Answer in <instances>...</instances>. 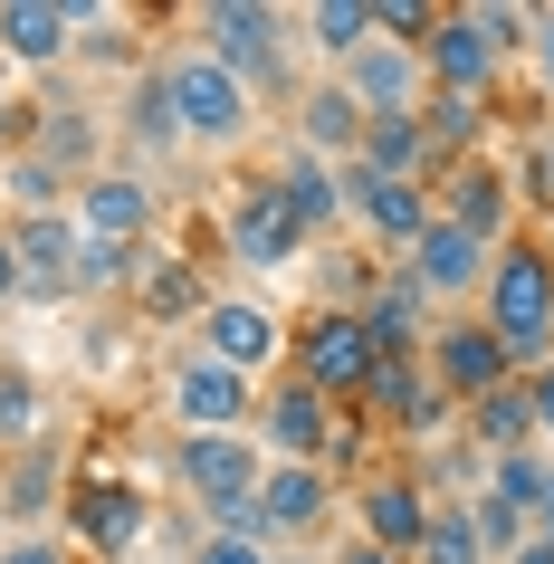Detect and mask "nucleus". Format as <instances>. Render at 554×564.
I'll return each mask as SVG.
<instances>
[{"mask_svg": "<svg viewBox=\"0 0 554 564\" xmlns=\"http://www.w3.org/2000/svg\"><path fill=\"white\" fill-rule=\"evenodd\" d=\"M345 96L363 106V116H421V96H431V77H421V48H392V39H373L363 58H345Z\"/></svg>", "mask_w": 554, "mask_h": 564, "instance_id": "18", "label": "nucleus"}, {"mask_svg": "<svg viewBox=\"0 0 554 564\" xmlns=\"http://www.w3.org/2000/svg\"><path fill=\"white\" fill-rule=\"evenodd\" d=\"M48 507H58V449L30 441L20 459H10V478H0V527H10V535H39Z\"/></svg>", "mask_w": 554, "mask_h": 564, "instance_id": "25", "label": "nucleus"}, {"mask_svg": "<svg viewBox=\"0 0 554 564\" xmlns=\"http://www.w3.org/2000/svg\"><path fill=\"white\" fill-rule=\"evenodd\" d=\"M488 259H497V249H478L459 220H431V230L411 239L402 278H411V288H421L431 306H459V297H478V288H488Z\"/></svg>", "mask_w": 554, "mask_h": 564, "instance_id": "9", "label": "nucleus"}, {"mask_svg": "<svg viewBox=\"0 0 554 564\" xmlns=\"http://www.w3.org/2000/svg\"><path fill=\"white\" fill-rule=\"evenodd\" d=\"M478 488H488V498H507L517 517H535V527H545V498H554V459H545V449H497Z\"/></svg>", "mask_w": 554, "mask_h": 564, "instance_id": "27", "label": "nucleus"}, {"mask_svg": "<svg viewBox=\"0 0 554 564\" xmlns=\"http://www.w3.org/2000/svg\"><path fill=\"white\" fill-rule=\"evenodd\" d=\"M163 77H173L182 144H210V153L249 144V124H259V96L239 87V77H230L220 58H210V48H173V58H163Z\"/></svg>", "mask_w": 554, "mask_h": 564, "instance_id": "2", "label": "nucleus"}, {"mask_svg": "<svg viewBox=\"0 0 554 564\" xmlns=\"http://www.w3.org/2000/svg\"><path fill=\"white\" fill-rule=\"evenodd\" d=\"M507 564H554V535L535 527V535H525V545H517V555H507Z\"/></svg>", "mask_w": 554, "mask_h": 564, "instance_id": "43", "label": "nucleus"}, {"mask_svg": "<svg viewBox=\"0 0 554 564\" xmlns=\"http://www.w3.org/2000/svg\"><path fill=\"white\" fill-rule=\"evenodd\" d=\"M345 202H354V220L373 230V249H392V259H411V239L439 220V202L421 182H373V173H354V163H345Z\"/></svg>", "mask_w": 554, "mask_h": 564, "instance_id": "16", "label": "nucleus"}, {"mask_svg": "<svg viewBox=\"0 0 554 564\" xmlns=\"http://www.w3.org/2000/svg\"><path fill=\"white\" fill-rule=\"evenodd\" d=\"M497 67H507V58L478 39V20H468V10H439V30L421 39V77H431V96H478V106H488Z\"/></svg>", "mask_w": 554, "mask_h": 564, "instance_id": "13", "label": "nucleus"}, {"mask_svg": "<svg viewBox=\"0 0 554 564\" xmlns=\"http://www.w3.org/2000/svg\"><path fill=\"white\" fill-rule=\"evenodd\" d=\"M0 564H67L58 535H0Z\"/></svg>", "mask_w": 554, "mask_h": 564, "instance_id": "40", "label": "nucleus"}, {"mask_svg": "<svg viewBox=\"0 0 554 564\" xmlns=\"http://www.w3.org/2000/svg\"><path fill=\"white\" fill-rule=\"evenodd\" d=\"M0 297H20V268H10V230H0Z\"/></svg>", "mask_w": 554, "mask_h": 564, "instance_id": "45", "label": "nucleus"}, {"mask_svg": "<svg viewBox=\"0 0 554 564\" xmlns=\"http://www.w3.org/2000/svg\"><path fill=\"white\" fill-rule=\"evenodd\" d=\"M77 210H48V220H10V268H20V297H77Z\"/></svg>", "mask_w": 554, "mask_h": 564, "instance_id": "11", "label": "nucleus"}, {"mask_svg": "<svg viewBox=\"0 0 554 564\" xmlns=\"http://www.w3.org/2000/svg\"><path fill=\"white\" fill-rule=\"evenodd\" d=\"M335 441H345V402H325L316 383H296V373H278V383L259 392V449H268V459H296V469H325V459H335Z\"/></svg>", "mask_w": 554, "mask_h": 564, "instance_id": "4", "label": "nucleus"}, {"mask_svg": "<svg viewBox=\"0 0 554 564\" xmlns=\"http://www.w3.org/2000/svg\"><path fill=\"white\" fill-rule=\"evenodd\" d=\"M478 124H488V106H478V96H421V134H431V153L468 144Z\"/></svg>", "mask_w": 554, "mask_h": 564, "instance_id": "36", "label": "nucleus"}, {"mask_svg": "<svg viewBox=\"0 0 554 564\" xmlns=\"http://www.w3.org/2000/svg\"><path fill=\"white\" fill-rule=\"evenodd\" d=\"M67 517H77V545H96V564H124L153 527V498H134L124 478H87L67 488Z\"/></svg>", "mask_w": 554, "mask_h": 564, "instance_id": "12", "label": "nucleus"}, {"mask_svg": "<svg viewBox=\"0 0 554 564\" xmlns=\"http://www.w3.org/2000/svg\"><path fill=\"white\" fill-rule=\"evenodd\" d=\"M173 421L182 431H259V383L249 373H230V364H210L202 345L192 355H173Z\"/></svg>", "mask_w": 554, "mask_h": 564, "instance_id": "7", "label": "nucleus"}, {"mask_svg": "<svg viewBox=\"0 0 554 564\" xmlns=\"http://www.w3.org/2000/svg\"><path fill=\"white\" fill-rule=\"evenodd\" d=\"M192 564H278V545H259V535H192Z\"/></svg>", "mask_w": 554, "mask_h": 564, "instance_id": "39", "label": "nucleus"}, {"mask_svg": "<svg viewBox=\"0 0 554 564\" xmlns=\"http://www.w3.org/2000/svg\"><path fill=\"white\" fill-rule=\"evenodd\" d=\"M278 192H287V210H296V230H306V239H325L335 220H354V202H345V163H316V153H287V173H278Z\"/></svg>", "mask_w": 554, "mask_h": 564, "instance_id": "23", "label": "nucleus"}, {"mask_svg": "<svg viewBox=\"0 0 554 564\" xmlns=\"http://www.w3.org/2000/svg\"><path fill=\"white\" fill-rule=\"evenodd\" d=\"M325 507H335V478H325V469L268 459V478H259V517H268V545H306V535H325Z\"/></svg>", "mask_w": 554, "mask_h": 564, "instance_id": "17", "label": "nucleus"}, {"mask_svg": "<svg viewBox=\"0 0 554 564\" xmlns=\"http://www.w3.org/2000/svg\"><path fill=\"white\" fill-rule=\"evenodd\" d=\"M124 134H134V144H182L173 77H163V67H144V87H134V106H124Z\"/></svg>", "mask_w": 554, "mask_h": 564, "instance_id": "33", "label": "nucleus"}, {"mask_svg": "<svg viewBox=\"0 0 554 564\" xmlns=\"http://www.w3.org/2000/svg\"><path fill=\"white\" fill-rule=\"evenodd\" d=\"M468 20H478V39H488L497 58H507V48H535V10H507V0H478Z\"/></svg>", "mask_w": 554, "mask_h": 564, "instance_id": "38", "label": "nucleus"}, {"mask_svg": "<svg viewBox=\"0 0 554 564\" xmlns=\"http://www.w3.org/2000/svg\"><path fill=\"white\" fill-rule=\"evenodd\" d=\"M421 392H431V373H421V364H392V355H382V364H373V383L354 392V412H373L382 431H411Z\"/></svg>", "mask_w": 554, "mask_h": 564, "instance_id": "30", "label": "nucleus"}, {"mask_svg": "<svg viewBox=\"0 0 554 564\" xmlns=\"http://www.w3.org/2000/svg\"><path fill=\"white\" fill-rule=\"evenodd\" d=\"M77 230L87 239H124V249H144L153 230V192L134 173H87L77 182Z\"/></svg>", "mask_w": 554, "mask_h": 564, "instance_id": "20", "label": "nucleus"}, {"mask_svg": "<svg viewBox=\"0 0 554 564\" xmlns=\"http://www.w3.org/2000/svg\"><path fill=\"white\" fill-rule=\"evenodd\" d=\"M468 517H478V545H488V564H507L525 535H535V517H517V507L488 498V488H468Z\"/></svg>", "mask_w": 554, "mask_h": 564, "instance_id": "35", "label": "nucleus"}, {"mask_svg": "<svg viewBox=\"0 0 554 564\" xmlns=\"http://www.w3.org/2000/svg\"><path fill=\"white\" fill-rule=\"evenodd\" d=\"M192 335H202L210 364H230V373H249V383H268L278 355H287V326H278L259 297H210V316H202Z\"/></svg>", "mask_w": 554, "mask_h": 564, "instance_id": "8", "label": "nucleus"}, {"mask_svg": "<svg viewBox=\"0 0 554 564\" xmlns=\"http://www.w3.org/2000/svg\"><path fill=\"white\" fill-rule=\"evenodd\" d=\"M67 39H77V10L67 0H0V48L20 67H58Z\"/></svg>", "mask_w": 554, "mask_h": 564, "instance_id": "22", "label": "nucleus"}, {"mask_svg": "<svg viewBox=\"0 0 554 564\" xmlns=\"http://www.w3.org/2000/svg\"><path fill=\"white\" fill-rule=\"evenodd\" d=\"M363 335H373V355H392V364H421V345H431V297L411 288L402 268H382V288L363 297Z\"/></svg>", "mask_w": 554, "mask_h": 564, "instance_id": "19", "label": "nucleus"}, {"mask_svg": "<svg viewBox=\"0 0 554 564\" xmlns=\"http://www.w3.org/2000/svg\"><path fill=\"white\" fill-rule=\"evenodd\" d=\"M517 182L497 173V163H449V192H439V220H459L478 249H507L517 239Z\"/></svg>", "mask_w": 554, "mask_h": 564, "instance_id": "15", "label": "nucleus"}, {"mask_svg": "<svg viewBox=\"0 0 554 564\" xmlns=\"http://www.w3.org/2000/svg\"><path fill=\"white\" fill-rule=\"evenodd\" d=\"M478 316H488V335L507 345L517 373H545V364H554V239L545 230H517L488 259Z\"/></svg>", "mask_w": 554, "mask_h": 564, "instance_id": "1", "label": "nucleus"}, {"mask_svg": "<svg viewBox=\"0 0 554 564\" xmlns=\"http://www.w3.org/2000/svg\"><path fill=\"white\" fill-rule=\"evenodd\" d=\"M373 335H363V316H335V306H316L306 326H296V345H287V373L296 383H316L325 402H354V392L373 383Z\"/></svg>", "mask_w": 554, "mask_h": 564, "instance_id": "5", "label": "nucleus"}, {"mask_svg": "<svg viewBox=\"0 0 554 564\" xmlns=\"http://www.w3.org/2000/svg\"><path fill=\"white\" fill-rule=\"evenodd\" d=\"M468 441L488 449V459H497V449H535V402H525V373H517V383H497L488 402H468Z\"/></svg>", "mask_w": 554, "mask_h": 564, "instance_id": "26", "label": "nucleus"}, {"mask_svg": "<svg viewBox=\"0 0 554 564\" xmlns=\"http://www.w3.org/2000/svg\"><path fill=\"white\" fill-rule=\"evenodd\" d=\"M202 30H210V58L230 67L249 96H287V10H268V0H210L202 10Z\"/></svg>", "mask_w": 554, "mask_h": 564, "instance_id": "3", "label": "nucleus"}, {"mask_svg": "<svg viewBox=\"0 0 554 564\" xmlns=\"http://www.w3.org/2000/svg\"><path fill=\"white\" fill-rule=\"evenodd\" d=\"M296 30L316 58H363L373 48V0H316V10H296Z\"/></svg>", "mask_w": 554, "mask_h": 564, "instance_id": "28", "label": "nucleus"}, {"mask_svg": "<svg viewBox=\"0 0 554 564\" xmlns=\"http://www.w3.org/2000/svg\"><path fill=\"white\" fill-rule=\"evenodd\" d=\"M535 67H545V87H554V10H535Z\"/></svg>", "mask_w": 554, "mask_h": 564, "instance_id": "42", "label": "nucleus"}, {"mask_svg": "<svg viewBox=\"0 0 554 564\" xmlns=\"http://www.w3.org/2000/svg\"><path fill=\"white\" fill-rule=\"evenodd\" d=\"M354 173L421 182V173H431V134H421V116H373V124H363V144H354Z\"/></svg>", "mask_w": 554, "mask_h": 564, "instance_id": "24", "label": "nucleus"}, {"mask_svg": "<svg viewBox=\"0 0 554 564\" xmlns=\"http://www.w3.org/2000/svg\"><path fill=\"white\" fill-rule=\"evenodd\" d=\"M439 488L411 469H373L363 488H354V517H363V545H382V555H411L421 545V527H431Z\"/></svg>", "mask_w": 554, "mask_h": 564, "instance_id": "10", "label": "nucleus"}, {"mask_svg": "<svg viewBox=\"0 0 554 564\" xmlns=\"http://www.w3.org/2000/svg\"><path fill=\"white\" fill-rule=\"evenodd\" d=\"M335 564H411V555H382V545H363V535H354V545H345Z\"/></svg>", "mask_w": 554, "mask_h": 564, "instance_id": "44", "label": "nucleus"}, {"mask_svg": "<svg viewBox=\"0 0 554 564\" xmlns=\"http://www.w3.org/2000/svg\"><path fill=\"white\" fill-rule=\"evenodd\" d=\"M124 278H134V249L124 239H87L77 249V297H116Z\"/></svg>", "mask_w": 554, "mask_h": 564, "instance_id": "37", "label": "nucleus"}, {"mask_svg": "<svg viewBox=\"0 0 554 564\" xmlns=\"http://www.w3.org/2000/svg\"><path fill=\"white\" fill-rule=\"evenodd\" d=\"M545 535H554V498H545Z\"/></svg>", "mask_w": 554, "mask_h": 564, "instance_id": "47", "label": "nucleus"}, {"mask_svg": "<svg viewBox=\"0 0 554 564\" xmlns=\"http://www.w3.org/2000/svg\"><path fill=\"white\" fill-rule=\"evenodd\" d=\"M525 402H535V441H554V364L525 373Z\"/></svg>", "mask_w": 554, "mask_h": 564, "instance_id": "41", "label": "nucleus"}, {"mask_svg": "<svg viewBox=\"0 0 554 564\" xmlns=\"http://www.w3.org/2000/svg\"><path fill=\"white\" fill-rule=\"evenodd\" d=\"M230 249H239V268H296L316 239L296 230V210H287L278 182H249V192L230 202Z\"/></svg>", "mask_w": 554, "mask_h": 564, "instance_id": "14", "label": "nucleus"}, {"mask_svg": "<svg viewBox=\"0 0 554 564\" xmlns=\"http://www.w3.org/2000/svg\"><path fill=\"white\" fill-rule=\"evenodd\" d=\"M363 124H373V116L345 96V77H325V87L296 96V153H316V163H354Z\"/></svg>", "mask_w": 554, "mask_h": 564, "instance_id": "21", "label": "nucleus"}, {"mask_svg": "<svg viewBox=\"0 0 554 564\" xmlns=\"http://www.w3.org/2000/svg\"><path fill=\"white\" fill-rule=\"evenodd\" d=\"M67 192H77V182H67L48 153H20V163H0V202H10V220H48Z\"/></svg>", "mask_w": 554, "mask_h": 564, "instance_id": "29", "label": "nucleus"}, {"mask_svg": "<svg viewBox=\"0 0 554 564\" xmlns=\"http://www.w3.org/2000/svg\"><path fill=\"white\" fill-rule=\"evenodd\" d=\"M421 373H431L449 402H488L497 383H517V364H507V345L488 335V316H449V326H431V345H421Z\"/></svg>", "mask_w": 554, "mask_h": 564, "instance_id": "6", "label": "nucleus"}, {"mask_svg": "<svg viewBox=\"0 0 554 564\" xmlns=\"http://www.w3.org/2000/svg\"><path fill=\"white\" fill-rule=\"evenodd\" d=\"M134 297H144V316H192V326H202L210 316V297H202V278H192V268H153V278H134Z\"/></svg>", "mask_w": 554, "mask_h": 564, "instance_id": "34", "label": "nucleus"}, {"mask_svg": "<svg viewBox=\"0 0 554 564\" xmlns=\"http://www.w3.org/2000/svg\"><path fill=\"white\" fill-rule=\"evenodd\" d=\"M411 564H488V545H478V517H468V498H439V507H431V527H421Z\"/></svg>", "mask_w": 554, "mask_h": 564, "instance_id": "31", "label": "nucleus"}, {"mask_svg": "<svg viewBox=\"0 0 554 564\" xmlns=\"http://www.w3.org/2000/svg\"><path fill=\"white\" fill-rule=\"evenodd\" d=\"M287 564H335V555H287Z\"/></svg>", "mask_w": 554, "mask_h": 564, "instance_id": "46", "label": "nucleus"}, {"mask_svg": "<svg viewBox=\"0 0 554 564\" xmlns=\"http://www.w3.org/2000/svg\"><path fill=\"white\" fill-rule=\"evenodd\" d=\"M39 412H48V402H39V373H30V364H0V449L48 441V431H39Z\"/></svg>", "mask_w": 554, "mask_h": 564, "instance_id": "32", "label": "nucleus"}]
</instances>
